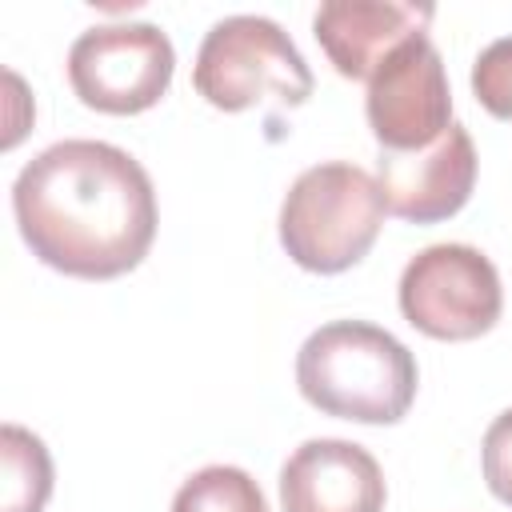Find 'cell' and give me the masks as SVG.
<instances>
[{"instance_id":"1","label":"cell","mask_w":512,"mask_h":512,"mask_svg":"<svg viewBox=\"0 0 512 512\" xmlns=\"http://www.w3.org/2000/svg\"><path fill=\"white\" fill-rule=\"evenodd\" d=\"M12 212L32 256L76 280H116L156 240L152 176L104 140H60L32 156L12 184Z\"/></svg>"},{"instance_id":"2","label":"cell","mask_w":512,"mask_h":512,"mask_svg":"<svg viewBox=\"0 0 512 512\" xmlns=\"http://www.w3.org/2000/svg\"><path fill=\"white\" fill-rule=\"evenodd\" d=\"M416 356L368 320H332L296 352L300 396L336 420L396 424L416 400Z\"/></svg>"},{"instance_id":"3","label":"cell","mask_w":512,"mask_h":512,"mask_svg":"<svg viewBox=\"0 0 512 512\" xmlns=\"http://www.w3.org/2000/svg\"><path fill=\"white\" fill-rule=\"evenodd\" d=\"M384 216V192L372 172L348 160L312 164L284 192L280 244L304 272L336 276L368 256Z\"/></svg>"},{"instance_id":"4","label":"cell","mask_w":512,"mask_h":512,"mask_svg":"<svg viewBox=\"0 0 512 512\" xmlns=\"http://www.w3.org/2000/svg\"><path fill=\"white\" fill-rule=\"evenodd\" d=\"M192 84L220 112H244L264 100L296 108L312 96V68L276 20L224 16L200 40Z\"/></svg>"},{"instance_id":"5","label":"cell","mask_w":512,"mask_h":512,"mask_svg":"<svg viewBox=\"0 0 512 512\" xmlns=\"http://www.w3.org/2000/svg\"><path fill=\"white\" fill-rule=\"evenodd\" d=\"M400 312L432 340H476L496 328L504 288L496 264L472 244H432L400 272Z\"/></svg>"},{"instance_id":"6","label":"cell","mask_w":512,"mask_h":512,"mask_svg":"<svg viewBox=\"0 0 512 512\" xmlns=\"http://www.w3.org/2000/svg\"><path fill=\"white\" fill-rule=\"evenodd\" d=\"M176 72L168 32L156 24H96L68 48V84L84 108L136 116L160 104Z\"/></svg>"},{"instance_id":"7","label":"cell","mask_w":512,"mask_h":512,"mask_svg":"<svg viewBox=\"0 0 512 512\" xmlns=\"http://www.w3.org/2000/svg\"><path fill=\"white\" fill-rule=\"evenodd\" d=\"M368 128L380 152H416L440 140L452 124V88L428 32L404 40L368 80Z\"/></svg>"},{"instance_id":"8","label":"cell","mask_w":512,"mask_h":512,"mask_svg":"<svg viewBox=\"0 0 512 512\" xmlns=\"http://www.w3.org/2000/svg\"><path fill=\"white\" fill-rule=\"evenodd\" d=\"M384 208L412 224L456 216L476 188V144L464 124H448L440 140L416 152H380Z\"/></svg>"},{"instance_id":"9","label":"cell","mask_w":512,"mask_h":512,"mask_svg":"<svg viewBox=\"0 0 512 512\" xmlns=\"http://www.w3.org/2000/svg\"><path fill=\"white\" fill-rule=\"evenodd\" d=\"M388 488L364 444L304 440L280 468V512H384Z\"/></svg>"},{"instance_id":"10","label":"cell","mask_w":512,"mask_h":512,"mask_svg":"<svg viewBox=\"0 0 512 512\" xmlns=\"http://www.w3.org/2000/svg\"><path fill=\"white\" fill-rule=\"evenodd\" d=\"M432 20V4L400 0H328L312 16L316 44L344 80H372V72Z\"/></svg>"},{"instance_id":"11","label":"cell","mask_w":512,"mask_h":512,"mask_svg":"<svg viewBox=\"0 0 512 512\" xmlns=\"http://www.w3.org/2000/svg\"><path fill=\"white\" fill-rule=\"evenodd\" d=\"M0 464H4V504L0 512H44L52 496V456L44 440L20 424L0 428Z\"/></svg>"},{"instance_id":"12","label":"cell","mask_w":512,"mask_h":512,"mask_svg":"<svg viewBox=\"0 0 512 512\" xmlns=\"http://www.w3.org/2000/svg\"><path fill=\"white\" fill-rule=\"evenodd\" d=\"M172 512H268V504L260 484L244 468L208 464L180 484Z\"/></svg>"},{"instance_id":"13","label":"cell","mask_w":512,"mask_h":512,"mask_svg":"<svg viewBox=\"0 0 512 512\" xmlns=\"http://www.w3.org/2000/svg\"><path fill=\"white\" fill-rule=\"evenodd\" d=\"M472 96L496 120H512V36L492 40L472 64Z\"/></svg>"},{"instance_id":"14","label":"cell","mask_w":512,"mask_h":512,"mask_svg":"<svg viewBox=\"0 0 512 512\" xmlns=\"http://www.w3.org/2000/svg\"><path fill=\"white\" fill-rule=\"evenodd\" d=\"M480 464H484V480H488L492 496L512 508V408L488 424Z\"/></svg>"}]
</instances>
